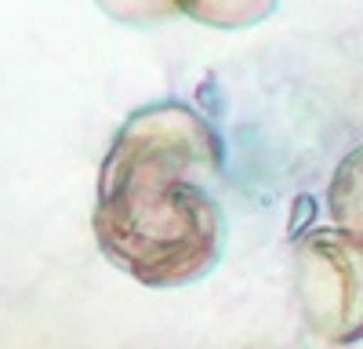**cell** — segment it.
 I'll use <instances>...</instances> for the list:
<instances>
[{"label":"cell","instance_id":"6da1fadb","mask_svg":"<svg viewBox=\"0 0 363 349\" xmlns=\"http://www.w3.org/2000/svg\"><path fill=\"white\" fill-rule=\"evenodd\" d=\"M222 135L186 102L160 99L120 124L99 171L95 240L145 287L203 280L225 251Z\"/></svg>","mask_w":363,"mask_h":349},{"label":"cell","instance_id":"7a4b0ae2","mask_svg":"<svg viewBox=\"0 0 363 349\" xmlns=\"http://www.w3.org/2000/svg\"><path fill=\"white\" fill-rule=\"evenodd\" d=\"M294 299L306 331L323 345L363 342V240L316 226L294 244Z\"/></svg>","mask_w":363,"mask_h":349},{"label":"cell","instance_id":"3957f363","mask_svg":"<svg viewBox=\"0 0 363 349\" xmlns=\"http://www.w3.org/2000/svg\"><path fill=\"white\" fill-rule=\"evenodd\" d=\"M327 211L338 229H349L363 240V145L349 150L327 186Z\"/></svg>","mask_w":363,"mask_h":349},{"label":"cell","instance_id":"277c9868","mask_svg":"<svg viewBox=\"0 0 363 349\" xmlns=\"http://www.w3.org/2000/svg\"><path fill=\"white\" fill-rule=\"evenodd\" d=\"M280 0H178L182 15L211 29H247L277 11Z\"/></svg>","mask_w":363,"mask_h":349},{"label":"cell","instance_id":"5b68a950","mask_svg":"<svg viewBox=\"0 0 363 349\" xmlns=\"http://www.w3.org/2000/svg\"><path fill=\"white\" fill-rule=\"evenodd\" d=\"M95 4L116 18V22H124V26H157V22H167L171 15H178V0H95Z\"/></svg>","mask_w":363,"mask_h":349}]
</instances>
